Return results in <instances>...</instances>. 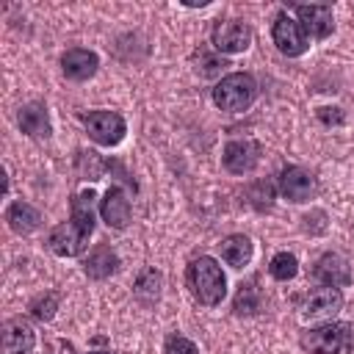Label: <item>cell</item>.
<instances>
[{"instance_id":"13","label":"cell","mask_w":354,"mask_h":354,"mask_svg":"<svg viewBox=\"0 0 354 354\" xmlns=\"http://www.w3.org/2000/svg\"><path fill=\"white\" fill-rule=\"evenodd\" d=\"M36 332L28 318L14 315L3 324V354H33Z\"/></svg>"},{"instance_id":"2","label":"cell","mask_w":354,"mask_h":354,"mask_svg":"<svg viewBox=\"0 0 354 354\" xmlns=\"http://www.w3.org/2000/svg\"><path fill=\"white\" fill-rule=\"evenodd\" d=\"M185 285L202 307H218L227 296V277L216 257H194L185 268Z\"/></svg>"},{"instance_id":"18","label":"cell","mask_w":354,"mask_h":354,"mask_svg":"<svg viewBox=\"0 0 354 354\" xmlns=\"http://www.w3.org/2000/svg\"><path fill=\"white\" fill-rule=\"evenodd\" d=\"M6 221L17 235H30L41 227V213L30 202H11L6 210Z\"/></svg>"},{"instance_id":"24","label":"cell","mask_w":354,"mask_h":354,"mask_svg":"<svg viewBox=\"0 0 354 354\" xmlns=\"http://www.w3.org/2000/svg\"><path fill=\"white\" fill-rule=\"evenodd\" d=\"M28 310H30L33 318H39V321H50V318L55 315V310H58V293H53V290L39 293V296L30 301Z\"/></svg>"},{"instance_id":"19","label":"cell","mask_w":354,"mask_h":354,"mask_svg":"<svg viewBox=\"0 0 354 354\" xmlns=\"http://www.w3.org/2000/svg\"><path fill=\"white\" fill-rule=\"evenodd\" d=\"M218 252H221V260L230 266V268H243L249 260H252V241L241 232L235 235H227L221 243H218Z\"/></svg>"},{"instance_id":"25","label":"cell","mask_w":354,"mask_h":354,"mask_svg":"<svg viewBox=\"0 0 354 354\" xmlns=\"http://www.w3.org/2000/svg\"><path fill=\"white\" fill-rule=\"evenodd\" d=\"M163 354H199V348L185 335H169L166 346H163Z\"/></svg>"},{"instance_id":"23","label":"cell","mask_w":354,"mask_h":354,"mask_svg":"<svg viewBox=\"0 0 354 354\" xmlns=\"http://www.w3.org/2000/svg\"><path fill=\"white\" fill-rule=\"evenodd\" d=\"M227 66L221 53H210V50H199L196 53V72L199 77H218L221 69Z\"/></svg>"},{"instance_id":"15","label":"cell","mask_w":354,"mask_h":354,"mask_svg":"<svg viewBox=\"0 0 354 354\" xmlns=\"http://www.w3.org/2000/svg\"><path fill=\"white\" fill-rule=\"evenodd\" d=\"M100 216L111 230H124L133 218V205L119 185H111L100 199Z\"/></svg>"},{"instance_id":"12","label":"cell","mask_w":354,"mask_h":354,"mask_svg":"<svg viewBox=\"0 0 354 354\" xmlns=\"http://www.w3.org/2000/svg\"><path fill=\"white\" fill-rule=\"evenodd\" d=\"M299 25L304 28L307 39H326L335 30V17H332V6H318V3H301L293 6Z\"/></svg>"},{"instance_id":"5","label":"cell","mask_w":354,"mask_h":354,"mask_svg":"<svg viewBox=\"0 0 354 354\" xmlns=\"http://www.w3.org/2000/svg\"><path fill=\"white\" fill-rule=\"evenodd\" d=\"M271 41H274V47H277L282 55H288V58H299V55H304L307 47H310V39H307L304 28L299 25V19L288 17V11H279V14L274 17Z\"/></svg>"},{"instance_id":"21","label":"cell","mask_w":354,"mask_h":354,"mask_svg":"<svg viewBox=\"0 0 354 354\" xmlns=\"http://www.w3.org/2000/svg\"><path fill=\"white\" fill-rule=\"evenodd\" d=\"M263 307V293L257 288V279H249V282H241L235 299H232V310L235 315H254L257 310Z\"/></svg>"},{"instance_id":"22","label":"cell","mask_w":354,"mask_h":354,"mask_svg":"<svg viewBox=\"0 0 354 354\" xmlns=\"http://www.w3.org/2000/svg\"><path fill=\"white\" fill-rule=\"evenodd\" d=\"M268 274L277 279V282H288L299 274V260L293 252H277L268 263Z\"/></svg>"},{"instance_id":"20","label":"cell","mask_w":354,"mask_h":354,"mask_svg":"<svg viewBox=\"0 0 354 354\" xmlns=\"http://www.w3.org/2000/svg\"><path fill=\"white\" fill-rule=\"evenodd\" d=\"M160 288H163V277L158 268H144L138 277H136V285H133V296L144 304V307H152L158 299H160Z\"/></svg>"},{"instance_id":"14","label":"cell","mask_w":354,"mask_h":354,"mask_svg":"<svg viewBox=\"0 0 354 354\" xmlns=\"http://www.w3.org/2000/svg\"><path fill=\"white\" fill-rule=\"evenodd\" d=\"M100 69V55L94 50H86V47H72L61 55V72L66 80H75V83H83L88 77H94Z\"/></svg>"},{"instance_id":"3","label":"cell","mask_w":354,"mask_h":354,"mask_svg":"<svg viewBox=\"0 0 354 354\" xmlns=\"http://www.w3.org/2000/svg\"><path fill=\"white\" fill-rule=\"evenodd\" d=\"M299 346L307 354H348L354 348V324L326 321L321 326H310L299 335Z\"/></svg>"},{"instance_id":"10","label":"cell","mask_w":354,"mask_h":354,"mask_svg":"<svg viewBox=\"0 0 354 354\" xmlns=\"http://www.w3.org/2000/svg\"><path fill=\"white\" fill-rule=\"evenodd\" d=\"M263 158V147L254 138H232L227 141L224 152H221V163L230 174H249L257 169Z\"/></svg>"},{"instance_id":"4","label":"cell","mask_w":354,"mask_h":354,"mask_svg":"<svg viewBox=\"0 0 354 354\" xmlns=\"http://www.w3.org/2000/svg\"><path fill=\"white\" fill-rule=\"evenodd\" d=\"M257 100V80L249 72H230L213 86V102L216 108L227 113H243Z\"/></svg>"},{"instance_id":"7","label":"cell","mask_w":354,"mask_h":354,"mask_svg":"<svg viewBox=\"0 0 354 354\" xmlns=\"http://www.w3.org/2000/svg\"><path fill=\"white\" fill-rule=\"evenodd\" d=\"M340 307H343V290L329 285H318L299 299V313L307 321H326L335 313H340Z\"/></svg>"},{"instance_id":"16","label":"cell","mask_w":354,"mask_h":354,"mask_svg":"<svg viewBox=\"0 0 354 354\" xmlns=\"http://www.w3.org/2000/svg\"><path fill=\"white\" fill-rule=\"evenodd\" d=\"M19 130L30 138H50L53 133V124H50V113H47V105L41 100H33V102H25L19 108Z\"/></svg>"},{"instance_id":"6","label":"cell","mask_w":354,"mask_h":354,"mask_svg":"<svg viewBox=\"0 0 354 354\" xmlns=\"http://www.w3.org/2000/svg\"><path fill=\"white\" fill-rule=\"evenodd\" d=\"M252 25L243 19H218L210 30V44L221 55H235L243 53L252 44Z\"/></svg>"},{"instance_id":"1","label":"cell","mask_w":354,"mask_h":354,"mask_svg":"<svg viewBox=\"0 0 354 354\" xmlns=\"http://www.w3.org/2000/svg\"><path fill=\"white\" fill-rule=\"evenodd\" d=\"M94 199L97 194L91 188H83L69 202V218L50 230L47 246L58 257H77L86 252L88 238L94 232Z\"/></svg>"},{"instance_id":"11","label":"cell","mask_w":354,"mask_h":354,"mask_svg":"<svg viewBox=\"0 0 354 354\" xmlns=\"http://www.w3.org/2000/svg\"><path fill=\"white\" fill-rule=\"evenodd\" d=\"M310 274L318 285H329V288H346L351 282V266L340 252H324L313 263Z\"/></svg>"},{"instance_id":"17","label":"cell","mask_w":354,"mask_h":354,"mask_svg":"<svg viewBox=\"0 0 354 354\" xmlns=\"http://www.w3.org/2000/svg\"><path fill=\"white\" fill-rule=\"evenodd\" d=\"M83 271L88 279H108L111 274L119 271V254L108 246V243H97L86 260H83Z\"/></svg>"},{"instance_id":"9","label":"cell","mask_w":354,"mask_h":354,"mask_svg":"<svg viewBox=\"0 0 354 354\" xmlns=\"http://www.w3.org/2000/svg\"><path fill=\"white\" fill-rule=\"evenodd\" d=\"M277 188H279V194L288 202L301 205V202H310L315 196L318 183H315V174L310 169H304V166H285L279 171V177H277Z\"/></svg>"},{"instance_id":"26","label":"cell","mask_w":354,"mask_h":354,"mask_svg":"<svg viewBox=\"0 0 354 354\" xmlns=\"http://www.w3.org/2000/svg\"><path fill=\"white\" fill-rule=\"evenodd\" d=\"M88 354H113V351H88Z\"/></svg>"},{"instance_id":"8","label":"cell","mask_w":354,"mask_h":354,"mask_svg":"<svg viewBox=\"0 0 354 354\" xmlns=\"http://www.w3.org/2000/svg\"><path fill=\"white\" fill-rule=\"evenodd\" d=\"M83 124H86L88 138L100 147H116L127 133V124H124L122 113H116V111H88Z\"/></svg>"}]
</instances>
